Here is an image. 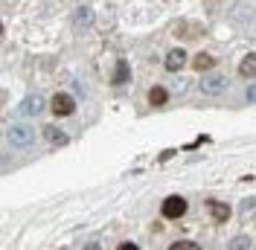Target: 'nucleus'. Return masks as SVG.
Masks as SVG:
<instances>
[{
	"label": "nucleus",
	"instance_id": "f257e3e1",
	"mask_svg": "<svg viewBox=\"0 0 256 250\" xmlns=\"http://www.w3.org/2000/svg\"><path fill=\"white\" fill-rule=\"evenodd\" d=\"M6 140H9V146H15V148H30L32 142H35V131L26 122H18L6 131Z\"/></svg>",
	"mask_w": 256,
	"mask_h": 250
},
{
	"label": "nucleus",
	"instance_id": "f03ea898",
	"mask_svg": "<svg viewBox=\"0 0 256 250\" xmlns=\"http://www.w3.org/2000/svg\"><path fill=\"white\" fill-rule=\"evenodd\" d=\"M186 210H190V206H186V201H184L180 195H169L166 201L160 204V216H163V218H180Z\"/></svg>",
	"mask_w": 256,
	"mask_h": 250
},
{
	"label": "nucleus",
	"instance_id": "7ed1b4c3",
	"mask_svg": "<svg viewBox=\"0 0 256 250\" xmlns=\"http://www.w3.org/2000/svg\"><path fill=\"white\" fill-rule=\"evenodd\" d=\"M50 110H52V116H70L76 110V102L70 94H56L50 99Z\"/></svg>",
	"mask_w": 256,
	"mask_h": 250
},
{
	"label": "nucleus",
	"instance_id": "20e7f679",
	"mask_svg": "<svg viewBox=\"0 0 256 250\" xmlns=\"http://www.w3.org/2000/svg\"><path fill=\"white\" fill-rule=\"evenodd\" d=\"M224 90H227V76H222V73H207L201 78V94L216 96V94H224Z\"/></svg>",
	"mask_w": 256,
	"mask_h": 250
},
{
	"label": "nucleus",
	"instance_id": "39448f33",
	"mask_svg": "<svg viewBox=\"0 0 256 250\" xmlns=\"http://www.w3.org/2000/svg\"><path fill=\"white\" fill-rule=\"evenodd\" d=\"M44 108H47V99L38 96V94H30L20 105H18V114H20V116H38Z\"/></svg>",
	"mask_w": 256,
	"mask_h": 250
},
{
	"label": "nucleus",
	"instance_id": "423d86ee",
	"mask_svg": "<svg viewBox=\"0 0 256 250\" xmlns=\"http://www.w3.org/2000/svg\"><path fill=\"white\" fill-rule=\"evenodd\" d=\"M184 64H186V50H180V47L169 50V52H166V58H163V67H166L169 73L184 70Z\"/></svg>",
	"mask_w": 256,
	"mask_h": 250
},
{
	"label": "nucleus",
	"instance_id": "0eeeda50",
	"mask_svg": "<svg viewBox=\"0 0 256 250\" xmlns=\"http://www.w3.org/2000/svg\"><path fill=\"white\" fill-rule=\"evenodd\" d=\"M207 210H210V216H212V221H218V224H224V221L233 216V210H230L227 204H222V201H210Z\"/></svg>",
	"mask_w": 256,
	"mask_h": 250
},
{
	"label": "nucleus",
	"instance_id": "6e6552de",
	"mask_svg": "<svg viewBox=\"0 0 256 250\" xmlns=\"http://www.w3.org/2000/svg\"><path fill=\"white\" fill-rule=\"evenodd\" d=\"M169 102V90L166 88H160V84H154L152 90H148V105H154V108H163Z\"/></svg>",
	"mask_w": 256,
	"mask_h": 250
},
{
	"label": "nucleus",
	"instance_id": "1a4fd4ad",
	"mask_svg": "<svg viewBox=\"0 0 256 250\" xmlns=\"http://www.w3.org/2000/svg\"><path fill=\"white\" fill-rule=\"evenodd\" d=\"M41 134H44V140L56 142V146H64V142H67V134H64V131H58L56 125H44V131H41Z\"/></svg>",
	"mask_w": 256,
	"mask_h": 250
},
{
	"label": "nucleus",
	"instance_id": "9d476101",
	"mask_svg": "<svg viewBox=\"0 0 256 250\" xmlns=\"http://www.w3.org/2000/svg\"><path fill=\"white\" fill-rule=\"evenodd\" d=\"M192 67H195V70H212V67H216V58H212V56H210V52H198V56H195V58H192Z\"/></svg>",
	"mask_w": 256,
	"mask_h": 250
},
{
	"label": "nucleus",
	"instance_id": "9b49d317",
	"mask_svg": "<svg viewBox=\"0 0 256 250\" xmlns=\"http://www.w3.org/2000/svg\"><path fill=\"white\" fill-rule=\"evenodd\" d=\"M128 78H131V73H128V62H120L116 67H114L111 82H114V84H126Z\"/></svg>",
	"mask_w": 256,
	"mask_h": 250
},
{
	"label": "nucleus",
	"instance_id": "f8f14e48",
	"mask_svg": "<svg viewBox=\"0 0 256 250\" xmlns=\"http://www.w3.org/2000/svg\"><path fill=\"white\" fill-rule=\"evenodd\" d=\"M254 67H256V58H254V52H248V56L242 58V67H239V73H242L244 78H254V73H256Z\"/></svg>",
	"mask_w": 256,
	"mask_h": 250
},
{
	"label": "nucleus",
	"instance_id": "ddd939ff",
	"mask_svg": "<svg viewBox=\"0 0 256 250\" xmlns=\"http://www.w3.org/2000/svg\"><path fill=\"white\" fill-rule=\"evenodd\" d=\"M90 20H94V12H90V9H84V6L73 12V24H76V26H88Z\"/></svg>",
	"mask_w": 256,
	"mask_h": 250
},
{
	"label": "nucleus",
	"instance_id": "4468645a",
	"mask_svg": "<svg viewBox=\"0 0 256 250\" xmlns=\"http://www.w3.org/2000/svg\"><path fill=\"white\" fill-rule=\"evenodd\" d=\"M254 248V238L250 236H236L230 244H227V250H250Z\"/></svg>",
	"mask_w": 256,
	"mask_h": 250
},
{
	"label": "nucleus",
	"instance_id": "2eb2a0df",
	"mask_svg": "<svg viewBox=\"0 0 256 250\" xmlns=\"http://www.w3.org/2000/svg\"><path fill=\"white\" fill-rule=\"evenodd\" d=\"M169 250H201L195 242H175V244H169Z\"/></svg>",
	"mask_w": 256,
	"mask_h": 250
},
{
	"label": "nucleus",
	"instance_id": "dca6fc26",
	"mask_svg": "<svg viewBox=\"0 0 256 250\" xmlns=\"http://www.w3.org/2000/svg\"><path fill=\"white\" fill-rule=\"evenodd\" d=\"M116 250H140V248H137L134 242H122V244H120V248H116Z\"/></svg>",
	"mask_w": 256,
	"mask_h": 250
},
{
	"label": "nucleus",
	"instance_id": "f3484780",
	"mask_svg": "<svg viewBox=\"0 0 256 250\" xmlns=\"http://www.w3.org/2000/svg\"><path fill=\"white\" fill-rule=\"evenodd\" d=\"M84 250H102V248H99V244H88Z\"/></svg>",
	"mask_w": 256,
	"mask_h": 250
},
{
	"label": "nucleus",
	"instance_id": "a211bd4d",
	"mask_svg": "<svg viewBox=\"0 0 256 250\" xmlns=\"http://www.w3.org/2000/svg\"><path fill=\"white\" fill-rule=\"evenodd\" d=\"M0 38H3V20H0Z\"/></svg>",
	"mask_w": 256,
	"mask_h": 250
}]
</instances>
